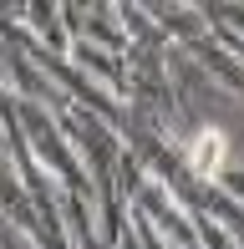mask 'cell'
I'll use <instances>...</instances> for the list:
<instances>
[{
	"label": "cell",
	"instance_id": "1",
	"mask_svg": "<svg viewBox=\"0 0 244 249\" xmlns=\"http://www.w3.org/2000/svg\"><path fill=\"white\" fill-rule=\"evenodd\" d=\"M219 163H224V132H219V127H204L193 138V168H198V173H214Z\"/></svg>",
	"mask_w": 244,
	"mask_h": 249
}]
</instances>
